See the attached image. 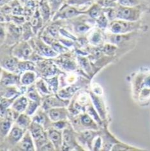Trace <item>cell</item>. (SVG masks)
I'll list each match as a JSON object with an SVG mask.
<instances>
[{"instance_id":"obj_12","label":"cell","mask_w":150,"mask_h":151,"mask_svg":"<svg viewBox=\"0 0 150 151\" xmlns=\"http://www.w3.org/2000/svg\"><path fill=\"white\" fill-rule=\"evenodd\" d=\"M98 136L99 133L96 130H85L77 134V139L78 143L79 142L81 145L93 147V142Z\"/></svg>"},{"instance_id":"obj_9","label":"cell","mask_w":150,"mask_h":151,"mask_svg":"<svg viewBox=\"0 0 150 151\" xmlns=\"http://www.w3.org/2000/svg\"><path fill=\"white\" fill-rule=\"evenodd\" d=\"M36 70L38 71L42 76L46 78L55 76V75H58V73H59V69L52 62L49 60L39 62L36 64Z\"/></svg>"},{"instance_id":"obj_36","label":"cell","mask_w":150,"mask_h":151,"mask_svg":"<svg viewBox=\"0 0 150 151\" xmlns=\"http://www.w3.org/2000/svg\"><path fill=\"white\" fill-rule=\"evenodd\" d=\"M109 19L107 17L106 14H105V12L101 15V16L95 20V23L96 24L98 28L100 29L104 30L106 29L107 26H109Z\"/></svg>"},{"instance_id":"obj_2","label":"cell","mask_w":150,"mask_h":151,"mask_svg":"<svg viewBox=\"0 0 150 151\" xmlns=\"http://www.w3.org/2000/svg\"><path fill=\"white\" fill-rule=\"evenodd\" d=\"M28 130L34 140L35 147L36 148V150H40L41 147L50 140L49 139L47 131L38 123L32 121Z\"/></svg>"},{"instance_id":"obj_20","label":"cell","mask_w":150,"mask_h":151,"mask_svg":"<svg viewBox=\"0 0 150 151\" xmlns=\"http://www.w3.org/2000/svg\"><path fill=\"white\" fill-rule=\"evenodd\" d=\"M38 8L41 17H42L44 24L46 23L52 17L51 7L48 3V0H42L38 2Z\"/></svg>"},{"instance_id":"obj_32","label":"cell","mask_w":150,"mask_h":151,"mask_svg":"<svg viewBox=\"0 0 150 151\" xmlns=\"http://www.w3.org/2000/svg\"><path fill=\"white\" fill-rule=\"evenodd\" d=\"M48 3L51 7L53 17L54 15L67 3V0H48Z\"/></svg>"},{"instance_id":"obj_13","label":"cell","mask_w":150,"mask_h":151,"mask_svg":"<svg viewBox=\"0 0 150 151\" xmlns=\"http://www.w3.org/2000/svg\"><path fill=\"white\" fill-rule=\"evenodd\" d=\"M20 60L16 56L12 55L5 56L4 58H1V67L3 69L10 73L19 74L20 73L18 69V64Z\"/></svg>"},{"instance_id":"obj_22","label":"cell","mask_w":150,"mask_h":151,"mask_svg":"<svg viewBox=\"0 0 150 151\" xmlns=\"http://www.w3.org/2000/svg\"><path fill=\"white\" fill-rule=\"evenodd\" d=\"M29 20L30 21L29 22L31 26L34 33H36L37 32L39 31V29L42 28L43 24H44L43 19L41 17V15L40 14L39 8L36 9L35 13L33 14Z\"/></svg>"},{"instance_id":"obj_28","label":"cell","mask_w":150,"mask_h":151,"mask_svg":"<svg viewBox=\"0 0 150 151\" xmlns=\"http://www.w3.org/2000/svg\"><path fill=\"white\" fill-rule=\"evenodd\" d=\"M56 63L59 64L63 69L68 71H73L77 69L76 63L73 60L70 58H61L59 60H56Z\"/></svg>"},{"instance_id":"obj_18","label":"cell","mask_w":150,"mask_h":151,"mask_svg":"<svg viewBox=\"0 0 150 151\" xmlns=\"http://www.w3.org/2000/svg\"><path fill=\"white\" fill-rule=\"evenodd\" d=\"M52 122L67 120L69 111L65 107H57L51 108L46 111Z\"/></svg>"},{"instance_id":"obj_19","label":"cell","mask_w":150,"mask_h":151,"mask_svg":"<svg viewBox=\"0 0 150 151\" xmlns=\"http://www.w3.org/2000/svg\"><path fill=\"white\" fill-rule=\"evenodd\" d=\"M61 130L54 129L52 127L47 130V135L50 141L53 143L56 150H60L62 149L63 143V134Z\"/></svg>"},{"instance_id":"obj_40","label":"cell","mask_w":150,"mask_h":151,"mask_svg":"<svg viewBox=\"0 0 150 151\" xmlns=\"http://www.w3.org/2000/svg\"><path fill=\"white\" fill-rule=\"evenodd\" d=\"M86 109L87 110L88 114L95 120V122L96 121L97 124H102V122H101L100 118L99 117V116L98 115V114H97V113L96 112L95 109L93 108V107L91 105L88 106L87 108H86Z\"/></svg>"},{"instance_id":"obj_38","label":"cell","mask_w":150,"mask_h":151,"mask_svg":"<svg viewBox=\"0 0 150 151\" xmlns=\"http://www.w3.org/2000/svg\"><path fill=\"white\" fill-rule=\"evenodd\" d=\"M59 29L60 28H59L56 24H51L46 28V32L49 34L51 36L54 38V39H58L60 35Z\"/></svg>"},{"instance_id":"obj_10","label":"cell","mask_w":150,"mask_h":151,"mask_svg":"<svg viewBox=\"0 0 150 151\" xmlns=\"http://www.w3.org/2000/svg\"><path fill=\"white\" fill-rule=\"evenodd\" d=\"M26 131L27 130L22 129L14 123L9 134L4 139V141L6 142L7 144L11 147H14L23 137Z\"/></svg>"},{"instance_id":"obj_45","label":"cell","mask_w":150,"mask_h":151,"mask_svg":"<svg viewBox=\"0 0 150 151\" xmlns=\"http://www.w3.org/2000/svg\"><path fill=\"white\" fill-rule=\"evenodd\" d=\"M114 44H107L104 46L103 48V51L107 55H111L116 51V47L114 46Z\"/></svg>"},{"instance_id":"obj_37","label":"cell","mask_w":150,"mask_h":151,"mask_svg":"<svg viewBox=\"0 0 150 151\" xmlns=\"http://www.w3.org/2000/svg\"><path fill=\"white\" fill-rule=\"evenodd\" d=\"M40 103L36 102L34 101H31L29 99V104L27 108H26L25 113L29 116L33 115L35 113V112L38 110V108L39 106H40Z\"/></svg>"},{"instance_id":"obj_11","label":"cell","mask_w":150,"mask_h":151,"mask_svg":"<svg viewBox=\"0 0 150 151\" xmlns=\"http://www.w3.org/2000/svg\"><path fill=\"white\" fill-rule=\"evenodd\" d=\"M70 103L69 100L63 99L59 96H49L43 101L42 108L47 111L49 109L57 107H65Z\"/></svg>"},{"instance_id":"obj_34","label":"cell","mask_w":150,"mask_h":151,"mask_svg":"<svg viewBox=\"0 0 150 151\" xmlns=\"http://www.w3.org/2000/svg\"><path fill=\"white\" fill-rule=\"evenodd\" d=\"M35 86L37 90L39 92L40 94H42V95L44 96H49L51 94V91L48 87L47 84L46 83L45 80H42V79H40V80L36 82Z\"/></svg>"},{"instance_id":"obj_5","label":"cell","mask_w":150,"mask_h":151,"mask_svg":"<svg viewBox=\"0 0 150 151\" xmlns=\"http://www.w3.org/2000/svg\"><path fill=\"white\" fill-rule=\"evenodd\" d=\"M116 19L135 22L140 16L139 10L135 6L120 5L115 7Z\"/></svg>"},{"instance_id":"obj_31","label":"cell","mask_w":150,"mask_h":151,"mask_svg":"<svg viewBox=\"0 0 150 151\" xmlns=\"http://www.w3.org/2000/svg\"><path fill=\"white\" fill-rule=\"evenodd\" d=\"M101 30L102 29L98 28L91 33L89 39V42H90V44H91L93 45H95L96 46V45H100L101 43H102L103 37H102V33L101 32Z\"/></svg>"},{"instance_id":"obj_17","label":"cell","mask_w":150,"mask_h":151,"mask_svg":"<svg viewBox=\"0 0 150 151\" xmlns=\"http://www.w3.org/2000/svg\"><path fill=\"white\" fill-rule=\"evenodd\" d=\"M32 121L39 124L43 126L46 131L52 127V122L51 120L47 113L41 108L40 110H37L35 115L33 116Z\"/></svg>"},{"instance_id":"obj_25","label":"cell","mask_w":150,"mask_h":151,"mask_svg":"<svg viewBox=\"0 0 150 151\" xmlns=\"http://www.w3.org/2000/svg\"><path fill=\"white\" fill-rule=\"evenodd\" d=\"M31 116L26 114L25 112L20 113L17 116L16 120H15V124L22 128L25 130H28L29 127L32 122V119L30 117Z\"/></svg>"},{"instance_id":"obj_24","label":"cell","mask_w":150,"mask_h":151,"mask_svg":"<svg viewBox=\"0 0 150 151\" xmlns=\"http://www.w3.org/2000/svg\"><path fill=\"white\" fill-rule=\"evenodd\" d=\"M104 12V8L98 3L95 2L86 10V14L95 21Z\"/></svg>"},{"instance_id":"obj_1","label":"cell","mask_w":150,"mask_h":151,"mask_svg":"<svg viewBox=\"0 0 150 151\" xmlns=\"http://www.w3.org/2000/svg\"><path fill=\"white\" fill-rule=\"evenodd\" d=\"M79 9L66 3L52 17V21L55 22L61 20H69L81 15L86 14V10Z\"/></svg>"},{"instance_id":"obj_15","label":"cell","mask_w":150,"mask_h":151,"mask_svg":"<svg viewBox=\"0 0 150 151\" xmlns=\"http://www.w3.org/2000/svg\"><path fill=\"white\" fill-rule=\"evenodd\" d=\"M21 76L18 74L10 73L7 70H1V86H16L20 85Z\"/></svg>"},{"instance_id":"obj_43","label":"cell","mask_w":150,"mask_h":151,"mask_svg":"<svg viewBox=\"0 0 150 151\" xmlns=\"http://www.w3.org/2000/svg\"><path fill=\"white\" fill-rule=\"evenodd\" d=\"M69 126V124L68 123V122L66 121V120H60V121L52 122V127L54 128V129L61 130V131H63V129H65V128L68 127Z\"/></svg>"},{"instance_id":"obj_33","label":"cell","mask_w":150,"mask_h":151,"mask_svg":"<svg viewBox=\"0 0 150 151\" xmlns=\"http://www.w3.org/2000/svg\"><path fill=\"white\" fill-rule=\"evenodd\" d=\"M96 2L95 0H67V3L78 8L80 7H89Z\"/></svg>"},{"instance_id":"obj_44","label":"cell","mask_w":150,"mask_h":151,"mask_svg":"<svg viewBox=\"0 0 150 151\" xmlns=\"http://www.w3.org/2000/svg\"><path fill=\"white\" fill-rule=\"evenodd\" d=\"M118 4L125 6H136L139 4L138 0H118Z\"/></svg>"},{"instance_id":"obj_29","label":"cell","mask_w":150,"mask_h":151,"mask_svg":"<svg viewBox=\"0 0 150 151\" xmlns=\"http://www.w3.org/2000/svg\"><path fill=\"white\" fill-rule=\"evenodd\" d=\"M90 97H91V99L93 100V103L95 104V106L96 107L97 111L99 113L100 116L104 119L106 117V111H105V107L103 103L100 101V98H99L96 96L95 93H90Z\"/></svg>"},{"instance_id":"obj_27","label":"cell","mask_w":150,"mask_h":151,"mask_svg":"<svg viewBox=\"0 0 150 151\" xmlns=\"http://www.w3.org/2000/svg\"><path fill=\"white\" fill-rule=\"evenodd\" d=\"M19 90H20L17 89L16 86H1V97L13 98L14 97L19 96L21 94V92L19 91Z\"/></svg>"},{"instance_id":"obj_48","label":"cell","mask_w":150,"mask_h":151,"mask_svg":"<svg viewBox=\"0 0 150 151\" xmlns=\"http://www.w3.org/2000/svg\"><path fill=\"white\" fill-rule=\"evenodd\" d=\"M36 1H42V0H36Z\"/></svg>"},{"instance_id":"obj_42","label":"cell","mask_w":150,"mask_h":151,"mask_svg":"<svg viewBox=\"0 0 150 151\" xmlns=\"http://www.w3.org/2000/svg\"><path fill=\"white\" fill-rule=\"evenodd\" d=\"M51 46L52 47V49L57 52V53H60V54H63V53H65L67 51H68V49H67L66 47L63 46L62 44L58 42H54L52 43Z\"/></svg>"},{"instance_id":"obj_49","label":"cell","mask_w":150,"mask_h":151,"mask_svg":"<svg viewBox=\"0 0 150 151\" xmlns=\"http://www.w3.org/2000/svg\"><path fill=\"white\" fill-rule=\"evenodd\" d=\"M95 1L96 2V1H99V0H95Z\"/></svg>"},{"instance_id":"obj_21","label":"cell","mask_w":150,"mask_h":151,"mask_svg":"<svg viewBox=\"0 0 150 151\" xmlns=\"http://www.w3.org/2000/svg\"><path fill=\"white\" fill-rule=\"evenodd\" d=\"M28 104V98L24 96H20L14 101L11 108H12L14 111H16L20 114V113L25 112Z\"/></svg>"},{"instance_id":"obj_14","label":"cell","mask_w":150,"mask_h":151,"mask_svg":"<svg viewBox=\"0 0 150 151\" xmlns=\"http://www.w3.org/2000/svg\"><path fill=\"white\" fill-rule=\"evenodd\" d=\"M14 147L17 148L16 150L22 151H34L36 150L34 140L29 130L26 131L23 137Z\"/></svg>"},{"instance_id":"obj_30","label":"cell","mask_w":150,"mask_h":151,"mask_svg":"<svg viewBox=\"0 0 150 151\" xmlns=\"http://www.w3.org/2000/svg\"><path fill=\"white\" fill-rule=\"evenodd\" d=\"M18 69L19 72H26L29 70H36L35 63L31 60H20L18 64Z\"/></svg>"},{"instance_id":"obj_6","label":"cell","mask_w":150,"mask_h":151,"mask_svg":"<svg viewBox=\"0 0 150 151\" xmlns=\"http://www.w3.org/2000/svg\"><path fill=\"white\" fill-rule=\"evenodd\" d=\"M12 55L20 60H31L34 51L31 45L27 41L23 40L16 44L13 47Z\"/></svg>"},{"instance_id":"obj_35","label":"cell","mask_w":150,"mask_h":151,"mask_svg":"<svg viewBox=\"0 0 150 151\" xmlns=\"http://www.w3.org/2000/svg\"><path fill=\"white\" fill-rule=\"evenodd\" d=\"M58 78V75H56V76H53L52 78H49V79H46V83L51 92H52L54 93H56L58 92V84H59Z\"/></svg>"},{"instance_id":"obj_8","label":"cell","mask_w":150,"mask_h":151,"mask_svg":"<svg viewBox=\"0 0 150 151\" xmlns=\"http://www.w3.org/2000/svg\"><path fill=\"white\" fill-rule=\"evenodd\" d=\"M84 14H82L79 16L68 20L71 22L75 33L77 35H84V34L87 33L91 28V25L90 24L91 21H95L92 20L88 22V19L86 18L84 19Z\"/></svg>"},{"instance_id":"obj_4","label":"cell","mask_w":150,"mask_h":151,"mask_svg":"<svg viewBox=\"0 0 150 151\" xmlns=\"http://www.w3.org/2000/svg\"><path fill=\"white\" fill-rule=\"evenodd\" d=\"M73 127L75 131L81 132L85 130H98L97 124L93 121V118L88 113H83L77 116L72 120Z\"/></svg>"},{"instance_id":"obj_26","label":"cell","mask_w":150,"mask_h":151,"mask_svg":"<svg viewBox=\"0 0 150 151\" xmlns=\"http://www.w3.org/2000/svg\"><path fill=\"white\" fill-rule=\"evenodd\" d=\"M36 74L33 70H29L24 72L21 76L20 85L22 86H29L34 83L36 81Z\"/></svg>"},{"instance_id":"obj_7","label":"cell","mask_w":150,"mask_h":151,"mask_svg":"<svg viewBox=\"0 0 150 151\" xmlns=\"http://www.w3.org/2000/svg\"><path fill=\"white\" fill-rule=\"evenodd\" d=\"M108 27L112 33L125 34L136 29L137 24L134 22L114 19L110 22Z\"/></svg>"},{"instance_id":"obj_23","label":"cell","mask_w":150,"mask_h":151,"mask_svg":"<svg viewBox=\"0 0 150 151\" xmlns=\"http://www.w3.org/2000/svg\"><path fill=\"white\" fill-rule=\"evenodd\" d=\"M15 120L10 116H6L5 118L1 119V138H5L6 136L9 134L10 131L12 127L13 124H14Z\"/></svg>"},{"instance_id":"obj_47","label":"cell","mask_w":150,"mask_h":151,"mask_svg":"<svg viewBox=\"0 0 150 151\" xmlns=\"http://www.w3.org/2000/svg\"><path fill=\"white\" fill-rule=\"evenodd\" d=\"M13 1H15V0H7V1H8V3L10 2H12Z\"/></svg>"},{"instance_id":"obj_16","label":"cell","mask_w":150,"mask_h":151,"mask_svg":"<svg viewBox=\"0 0 150 151\" xmlns=\"http://www.w3.org/2000/svg\"><path fill=\"white\" fill-rule=\"evenodd\" d=\"M36 50V51L40 56H45L49 58H54L58 55L51 46H48L49 44H46L42 39H40L35 42Z\"/></svg>"},{"instance_id":"obj_39","label":"cell","mask_w":150,"mask_h":151,"mask_svg":"<svg viewBox=\"0 0 150 151\" xmlns=\"http://www.w3.org/2000/svg\"><path fill=\"white\" fill-rule=\"evenodd\" d=\"M117 1L118 0H99V1H96V3H98L103 8L107 9L116 7L117 6V3H116Z\"/></svg>"},{"instance_id":"obj_41","label":"cell","mask_w":150,"mask_h":151,"mask_svg":"<svg viewBox=\"0 0 150 151\" xmlns=\"http://www.w3.org/2000/svg\"><path fill=\"white\" fill-rule=\"evenodd\" d=\"M78 60L79 62L81 67L85 70H86V73H88L89 72L91 71V65H90V63L87 58H86L85 57H82V56H79Z\"/></svg>"},{"instance_id":"obj_46","label":"cell","mask_w":150,"mask_h":151,"mask_svg":"<svg viewBox=\"0 0 150 151\" xmlns=\"http://www.w3.org/2000/svg\"><path fill=\"white\" fill-rule=\"evenodd\" d=\"M144 84L146 85V86L150 87V76H148L144 80Z\"/></svg>"},{"instance_id":"obj_3","label":"cell","mask_w":150,"mask_h":151,"mask_svg":"<svg viewBox=\"0 0 150 151\" xmlns=\"http://www.w3.org/2000/svg\"><path fill=\"white\" fill-rule=\"evenodd\" d=\"M63 143L61 150H81L80 145H78L77 139V134L76 133L72 127L69 125L62 131Z\"/></svg>"}]
</instances>
